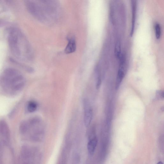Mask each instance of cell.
Returning a JSON list of instances; mask_svg holds the SVG:
<instances>
[{"label":"cell","mask_w":164,"mask_h":164,"mask_svg":"<svg viewBox=\"0 0 164 164\" xmlns=\"http://www.w3.org/2000/svg\"><path fill=\"white\" fill-rule=\"evenodd\" d=\"M97 143V139L96 137H94L89 141L87 145L89 153L91 156L94 154Z\"/></svg>","instance_id":"obj_6"},{"label":"cell","mask_w":164,"mask_h":164,"mask_svg":"<svg viewBox=\"0 0 164 164\" xmlns=\"http://www.w3.org/2000/svg\"><path fill=\"white\" fill-rule=\"evenodd\" d=\"M157 97L160 99H163L164 98V92L162 91H159L157 92Z\"/></svg>","instance_id":"obj_10"},{"label":"cell","mask_w":164,"mask_h":164,"mask_svg":"<svg viewBox=\"0 0 164 164\" xmlns=\"http://www.w3.org/2000/svg\"><path fill=\"white\" fill-rule=\"evenodd\" d=\"M115 54L116 57L119 58L121 56V48L120 43L119 41L116 43L115 47Z\"/></svg>","instance_id":"obj_9"},{"label":"cell","mask_w":164,"mask_h":164,"mask_svg":"<svg viewBox=\"0 0 164 164\" xmlns=\"http://www.w3.org/2000/svg\"><path fill=\"white\" fill-rule=\"evenodd\" d=\"M157 164H163V163L161 161H160L159 163H158Z\"/></svg>","instance_id":"obj_11"},{"label":"cell","mask_w":164,"mask_h":164,"mask_svg":"<svg viewBox=\"0 0 164 164\" xmlns=\"http://www.w3.org/2000/svg\"><path fill=\"white\" fill-rule=\"evenodd\" d=\"M76 49V41L75 37H71L68 40V43L65 50L67 54H69L75 51Z\"/></svg>","instance_id":"obj_4"},{"label":"cell","mask_w":164,"mask_h":164,"mask_svg":"<svg viewBox=\"0 0 164 164\" xmlns=\"http://www.w3.org/2000/svg\"><path fill=\"white\" fill-rule=\"evenodd\" d=\"M132 5V25L130 31V35L132 36L134 31L137 11L136 0H131Z\"/></svg>","instance_id":"obj_5"},{"label":"cell","mask_w":164,"mask_h":164,"mask_svg":"<svg viewBox=\"0 0 164 164\" xmlns=\"http://www.w3.org/2000/svg\"><path fill=\"white\" fill-rule=\"evenodd\" d=\"M84 123L86 127H88L90 125L92 121L93 117V111L86 101L84 102Z\"/></svg>","instance_id":"obj_3"},{"label":"cell","mask_w":164,"mask_h":164,"mask_svg":"<svg viewBox=\"0 0 164 164\" xmlns=\"http://www.w3.org/2000/svg\"><path fill=\"white\" fill-rule=\"evenodd\" d=\"M123 55H121L120 58V63L118 71L117 80H116V88L117 89L120 86L125 75V59Z\"/></svg>","instance_id":"obj_2"},{"label":"cell","mask_w":164,"mask_h":164,"mask_svg":"<svg viewBox=\"0 0 164 164\" xmlns=\"http://www.w3.org/2000/svg\"><path fill=\"white\" fill-rule=\"evenodd\" d=\"M155 35L157 40L160 38L161 34V29L159 23H156L154 25Z\"/></svg>","instance_id":"obj_8"},{"label":"cell","mask_w":164,"mask_h":164,"mask_svg":"<svg viewBox=\"0 0 164 164\" xmlns=\"http://www.w3.org/2000/svg\"><path fill=\"white\" fill-rule=\"evenodd\" d=\"M23 76L19 71L8 69L5 70L0 77V85L5 88L19 89L25 85Z\"/></svg>","instance_id":"obj_1"},{"label":"cell","mask_w":164,"mask_h":164,"mask_svg":"<svg viewBox=\"0 0 164 164\" xmlns=\"http://www.w3.org/2000/svg\"><path fill=\"white\" fill-rule=\"evenodd\" d=\"M37 107V104L36 102L31 101L28 103L27 109L30 112L32 113L36 111Z\"/></svg>","instance_id":"obj_7"}]
</instances>
